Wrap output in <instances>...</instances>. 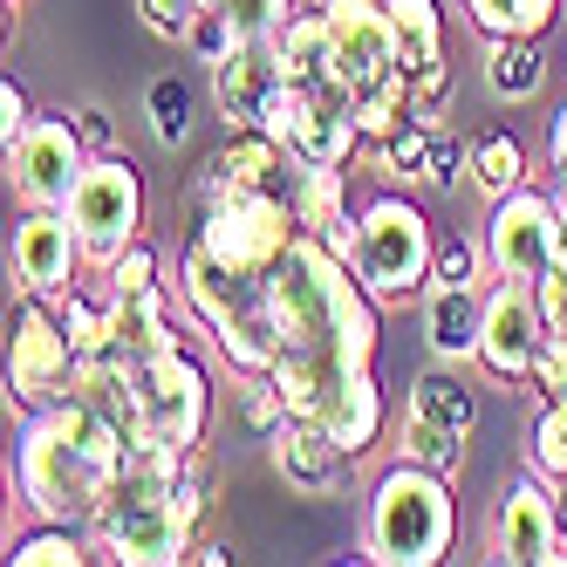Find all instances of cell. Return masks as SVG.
Segmentation results:
<instances>
[{"mask_svg": "<svg viewBox=\"0 0 567 567\" xmlns=\"http://www.w3.org/2000/svg\"><path fill=\"white\" fill-rule=\"evenodd\" d=\"M274 321H280V362L274 383L295 411H321L329 390L355 370H377V295L362 288V274L329 247L321 233H295V247L267 274Z\"/></svg>", "mask_w": 567, "mask_h": 567, "instance_id": "6da1fadb", "label": "cell"}, {"mask_svg": "<svg viewBox=\"0 0 567 567\" xmlns=\"http://www.w3.org/2000/svg\"><path fill=\"white\" fill-rule=\"evenodd\" d=\"M131 452V431L90 411L83 396H55L34 403L14 437V493L34 519H75L90 526L116 465Z\"/></svg>", "mask_w": 567, "mask_h": 567, "instance_id": "7a4b0ae2", "label": "cell"}, {"mask_svg": "<svg viewBox=\"0 0 567 567\" xmlns=\"http://www.w3.org/2000/svg\"><path fill=\"white\" fill-rule=\"evenodd\" d=\"M321 8H329V83L349 96L362 137L377 144L417 110V90L396 55L390 0H321Z\"/></svg>", "mask_w": 567, "mask_h": 567, "instance_id": "3957f363", "label": "cell"}, {"mask_svg": "<svg viewBox=\"0 0 567 567\" xmlns=\"http://www.w3.org/2000/svg\"><path fill=\"white\" fill-rule=\"evenodd\" d=\"M178 295L198 336H213V349L233 362L239 377H267L280 362V321H274V295L267 274H239L226 260H213L198 239H185L178 254Z\"/></svg>", "mask_w": 567, "mask_h": 567, "instance_id": "277c9868", "label": "cell"}, {"mask_svg": "<svg viewBox=\"0 0 567 567\" xmlns=\"http://www.w3.org/2000/svg\"><path fill=\"white\" fill-rule=\"evenodd\" d=\"M458 540V493L452 472H431L417 458H396L377 472L362 506V554L383 567H437Z\"/></svg>", "mask_w": 567, "mask_h": 567, "instance_id": "5b68a950", "label": "cell"}, {"mask_svg": "<svg viewBox=\"0 0 567 567\" xmlns=\"http://www.w3.org/2000/svg\"><path fill=\"white\" fill-rule=\"evenodd\" d=\"M431 260H437V233L424 219L417 198H403L396 185H383L370 206L355 213V247H349V267L362 274L383 308H403V301H424L431 295Z\"/></svg>", "mask_w": 567, "mask_h": 567, "instance_id": "8992f818", "label": "cell"}, {"mask_svg": "<svg viewBox=\"0 0 567 567\" xmlns=\"http://www.w3.org/2000/svg\"><path fill=\"white\" fill-rule=\"evenodd\" d=\"M295 206L280 192H239V185H219L198 172L192 185V239L206 247L213 260L239 267V274H274L280 254L295 247Z\"/></svg>", "mask_w": 567, "mask_h": 567, "instance_id": "52a82bcc", "label": "cell"}, {"mask_svg": "<svg viewBox=\"0 0 567 567\" xmlns=\"http://www.w3.org/2000/svg\"><path fill=\"white\" fill-rule=\"evenodd\" d=\"M62 213H69L75 239H83V254L96 267H110L131 239H144V172H137V157L116 151V144L96 151L83 165V178H75Z\"/></svg>", "mask_w": 567, "mask_h": 567, "instance_id": "ba28073f", "label": "cell"}, {"mask_svg": "<svg viewBox=\"0 0 567 567\" xmlns=\"http://www.w3.org/2000/svg\"><path fill=\"white\" fill-rule=\"evenodd\" d=\"M75 390V349H69V329L49 295L21 288L8 301V396L21 411L34 403H55Z\"/></svg>", "mask_w": 567, "mask_h": 567, "instance_id": "9c48e42d", "label": "cell"}, {"mask_svg": "<svg viewBox=\"0 0 567 567\" xmlns=\"http://www.w3.org/2000/svg\"><path fill=\"white\" fill-rule=\"evenodd\" d=\"M137 411L151 437H172V444H206L213 437V377L185 342L137 362Z\"/></svg>", "mask_w": 567, "mask_h": 567, "instance_id": "30bf717a", "label": "cell"}, {"mask_svg": "<svg viewBox=\"0 0 567 567\" xmlns=\"http://www.w3.org/2000/svg\"><path fill=\"white\" fill-rule=\"evenodd\" d=\"M478 247H485V267H493V280H540V274L560 260L554 192H540V185H513L506 198H493Z\"/></svg>", "mask_w": 567, "mask_h": 567, "instance_id": "8fae6325", "label": "cell"}, {"mask_svg": "<svg viewBox=\"0 0 567 567\" xmlns=\"http://www.w3.org/2000/svg\"><path fill=\"white\" fill-rule=\"evenodd\" d=\"M485 540H493V560H506V567H560L567 526H560L554 485L540 472L506 478V493L493 499V519H485Z\"/></svg>", "mask_w": 567, "mask_h": 567, "instance_id": "7c38bea8", "label": "cell"}, {"mask_svg": "<svg viewBox=\"0 0 567 567\" xmlns=\"http://www.w3.org/2000/svg\"><path fill=\"white\" fill-rule=\"evenodd\" d=\"M540 342H547V315H540L534 280H493L485 288V321H478V370L519 390V383H534Z\"/></svg>", "mask_w": 567, "mask_h": 567, "instance_id": "4fadbf2b", "label": "cell"}, {"mask_svg": "<svg viewBox=\"0 0 567 567\" xmlns=\"http://www.w3.org/2000/svg\"><path fill=\"white\" fill-rule=\"evenodd\" d=\"M90 157L96 151H90L83 124H75L69 110H42L28 124V137L8 151L14 198H21V206H69V192H75V178H83Z\"/></svg>", "mask_w": 567, "mask_h": 567, "instance_id": "5bb4252c", "label": "cell"}, {"mask_svg": "<svg viewBox=\"0 0 567 567\" xmlns=\"http://www.w3.org/2000/svg\"><path fill=\"white\" fill-rule=\"evenodd\" d=\"M390 28H396L403 75L417 90V110H437L452 96V28H444V8L437 0H390Z\"/></svg>", "mask_w": 567, "mask_h": 567, "instance_id": "9a60e30c", "label": "cell"}, {"mask_svg": "<svg viewBox=\"0 0 567 567\" xmlns=\"http://www.w3.org/2000/svg\"><path fill=\"white\" fill-rule=\"evenodd\" d=\"M83 260L90 254H83V239H75L62 206H28L21 213V226H14V280L21 288L55 301L62 288H75V267Z\"/></svg>", "mask_w": 567, "mask_h": 567, "instance_id": "2e32d148", "label": "cell"}, {"mask_svg": "<svg viewBox=\"0 0 567 567\" xmlns=\"http://www.w3.org/2000/svg\"><path fill=\"white\" fill-rule=\"evenodd\" d=\"M185 329H192V315H185V295H172V280L110 295V349L131 355V362H151V355L178 349Z\"/></svg>", "mask_w": 567, "mask_h": 567, "instance_id": "e0dca14e", "label": "cell"}, {"mask_svg": "<svg viewBox=\"0 0 567 567\" xmlns=\"http://www.w3.org/2000/svg\"><path fill=\"white\" fill-rule=\"evenodd\" d=\"M267 452H274V472L295 485V493H308V499H321V493H336L342 485V472H349V452L329 437V424L321 417H308V411H295L288 424H280L274 437H267Z\"/></svg>", "mask_w": 567, "mask_h": 567, "instance_id": "ac0fdd59", "label": "cell"}, {"mask_svg": "<svg viewBox=\"0 0 567 567\" xmlns=\"http://www.w3.org/2000/svg\"><path fill=\"white\" fill-rule=\"evenodd\" d=\"M280 83H288V75H280L274 42H239L226 62H213V103L226 116V131H254Z\"/></svg>", "mask_w": 567, "mask_h": 567, "instance_id": "d6986e66", "label": "cell"}, {"mask_svg": "<svg viewBox=\"0 0 567 567\" xmlns=\"http://www.w3.org/2000/svg\"><path fill=\"white\" fill-rule=\"evenodd\" d=\"M315 417L329 424V437L342 444L349 458H362V452H377V444H383V424H390V396H383L377 370H355V377H342V383L329 390V403H321Z\"/></svg>", "mask_w": 567, "mask_h": 567, "instance_id": "ffe728a7", "label": "cell"}, {"mask_svg": "<svg viewBox=\"0 0 567 567\" xmlns=\"http://www.w3.org/2000/svg\"><path fill=\"white\" fill-rule=\"evenodd\" d=\"M267 42H274L288 83H329V8H321V0H295V14L280 21Z\"/></svg>", "mask_w": 567, "mask_h": 567, "instance_id": "44dd1931", "label": "cell"}, {"mask_svg": "<svg viewBox=\"0 0 567 567\" xmlns=\"http://www.w3.org/2000/svg\"><path fill=\"white\" fill-rule=\"evenodd\" d=\"M478 321H485V295L478 288H431L424 295V342H431L437 362L478 355Z\"/></svg>", "mask_w": 567, "mask_h": 567, "instance_id": "7402d4cb", "label": "cell"}, {"mask_svg": "<svg viewBox=\"0 0 567 567\" xmlns=\"http://www.w3.org/2000/svg\"><path fill=\"white\" fill-rule=\"evenodd\" d=\"M96 534L90 526H75V519H34L28 534L8 540V567H83L96 560Z\"/></svg>", "mask_w": 567, "mask_h": 567, "instance_id": "603a6c76", "label": "cell"}, {"mask_svg": "<svg viewBox=\"0 0 567 567\" xmlns=\"http://www.w3.org/2000/svg\"><path fill=\"white\" fill-rule=\"evenodd\" d=\"M485 83L506 103H526L540 83H547V62H540V42L534 34H485Z\"/></svg>", "mask_w": 567, "mask_h": 567, "instance_id": "cb8c5ba5", "label": "cell"}, {"mask_svg": "<svg viewBox=\"0 0 567 567\" xmlns=\"http://www.w3.org/2000/svg\"><path fill=\"white\" fill-rule=\"evenodd\" d=\"M431 116L424 110H411L396 131H383L377 144H370V157H377V178L383 185H424V165H431Z\"/></svg>", "mask_w": 567, "mask_h": 567, "instance_id": "d4e9b609", "label": "cell"}, {"mask_svg": "<svg viewBox=\"0 0 567 567\" xmlns=\"http://www.w3.org/2000/svg\"><path fill=\"white\" fill-rule=\"evenodd\" d=\"M403 417H424V424H437V431H458V437H472V424H478V403H472V390H465L452 370H424V377L411 383V403H403Z\"/></svg>", "mask_w": 567, "mask_h": 567, "instance_id": "484cf974", "label": "cell"}, {"mask_svg": "<svg viewBox=\"0 0 567 567\" xmlns=\"http://www.w3.org/2000/svg\"><path fill=\"white\" fill-rule=\"evenodd\" d=\"M458 8L478 28V42H485V34H534V42H540V34L560 21L567 0H458Z\"/></svg>", "mask_w": 567, "mask_h": 567, "instance_id": "4316f807", "label": "cell"}, {"mask_svg": "<svg viewBox=\"0 0 567 567\" xmlns=\"http://www.w3.org/2000/svg\"><path fill=\"white\" fill-rule=\"evenodd\" d=\"M485 198H506L513 185H526V144L513 131H485L472 137V172H465Z\"/></svg>", "mask_w": 567, "mask_h": 567, "instance_id": "83f0119b", "label": "cell"}, {"mask_svg": "<svg viewBox=\"0 0 567 567\" xmlns=\"http://www.w3.org/2000/svg\"><path fill=\"white\" fill-rule=\"evenodd\" d=\"M526 458H534V472H540L547 485L567 478V403H540L534 437H526Z\"/></svg>", "mask_w": 567, "mask_h": 567, "instance_id": "f1b7e54d", "label": "cell"}, {"mask_svg": "<svg viewBox=\"0 0 567 567\" xmlns=\"http://www.w3.org/2000/svg\"><path fill=\"white\" fill-rule=\"evenodd\" d=\"M403 458H417V465H431V472H452V478H458L465 437H458V431H437V424H424V417H403Z\"/></svg>", "mask_w": 567, "mask_h": 567, "instance_id": "f546056e", "label": "cell"}, {"mask_svg": "<svg viewBox=\"0 0 567 567\" xmlns=\"http://www.w3.org/2000/svg\"><path fill=\"white\" fill-rule=\"evenodd\" d=\"M151 131H157V144H178L192 131V90L178 75H157L151 83Z\"/></svg>", "mask_w": 567, "mask_h": 567, "instance_id": "4dcf8cb0", "label": "cell"}, {"mask_svg": "<svg viewBox=\"0 0 567 567\" xmlns=\"http://www.w3.org/2000/svg\"><path fill=\"white\" fill-rule=\"evenodd\" d=\"M165 280V260H157V247H144V239H131L124 254H116L103 267V295H131V288H157Z\"/></svg>", "mask_w": 567, "mask_h": 567, "instance_id": "1f68e13d", "label": "cell"}, {"mask_svg": "<svg viewBox=\"0 0 567 567\" xmlns=\"http://www.w3.org/2000/svg\"><path fill=\"white\" fill-rule=\"evenodd\" d=\"M478 260L485 247L478 239H437V260H431V288H478Z\"/></svg>", "mask_w": 567, "mask_h": 567, "instance_id": "d6a6232c", "label": "cell"}, {"mask_svg": "<svg viewBox=\"0 0 567 567\" xmlns=\"http://www.w3.org/2000/svg\"><path fill=\"white\" fill-rule=\"evenodd\" d=\"M239 417H247L260 437H274L280 424L295 417V403L280 396V383H274V377H247V396H239Z\"/></svg>", "mask_w": 567, "mask_h": 567, "instance_id": "836d02e7", "label": "cell"}, {"mask_svg": "<svg viewBox=\"0 0 567 567\" xmlns=\"http://www.w3.org/2000/svg\"><path fill=\"white\" fill-rule=\"evenodd\" d=\"M239 42H247V34H239V28L226 21V8H206V14L192 21V34H185V49H192L198 62H206V69H213V62H226Z\"/></svg>", "mask_w": 567, "mask_h": 567, "instance_id": "e575fe53", "label": "cell"}, {"mask_svg": "<svg viewBox=\"0 0 567 567\" xmlns=\"http://www.w3.org/2000/svg\"><path fill=\"white\" fill-rule=\"evenodd\" d=\"M465 172H472V144H465L458 131H431V165H424V185L452 192V178H465Z\"/></svg>", "mask_w": 567, "mask_h": 567, "instance_id": "d590c367", "label": "cell"}, {"mask_svg": "<svg viewBox=\"0 0 567 567\" xmlns=\"http://www.w3.org/2000/svg\"><path fill=\"white\" fill-rule=\"evenodd\" d=\"M288 14H295V0H226V21L247 34V42H267Z\"/></svg>", "mask_w": 567, "mask_h": 567, "instance_id": "8d00e7d4", "label": "cell"}, {"mask_svg": "<svg viewBox=\"0 0 567 567\" xmlns=\"http://www.w3.org/2000/svg\"><path fill=\"white\" fill-rule=\"evenodd\" d=\"M137 14H144L151 34H165V42H185L192 21L206 14V0H137Z\"/></svg>", "mask_w": 567, "mask_h": 567, "instance_id": "74e56055", "label": "cell"}, {"mask_svg": "<svg viewBox=\"0 0 567 567\" xmlns=\"http://www.w3.org/2000/svg\"><path fill=\"white\" fill-rule=\"evenodd\" d=\"M526 390H540V403H567V336L547 329L540 362H534V383H526Z\"/></svg>", "mask_w": 567, "mask_h": 567, "instance_id": "f35d334b", "label": "cell"}, {"mask_svg": "<svg viewBox=\"0 0 567 567\" xmlns=\"http://www.w3.org/2000/svg\"><path fill=\"white\" fill-rule=\"evenodd\" d=\"M34 116H42V110H34V96L14 83V75H0V144H21L28 137V124H34Z\"/></svg>", "mask_w": 567, "mask_h": 567, "instance_id": "ab89813d", "label": "cell"}, {"mask_svg": "<svg viewBox=\"0 0 567 567\" xmlns=\"http://www.w3.org/2000/svg\"><path fill=\"white\" fill-rule=\"evenodd\" d=\"M534 295H540V315H547V329L554 336H567V254L534 280Z\"/></svg>", "mask_w": 567, "mask_h": 567, "instance_id": "60d3db41", "label": "cell"}, {"mask_svg": "<svg viewBox=\"0 0 567 567\" xmlns=\"http://www.w3.org/2000/svg\"><path fill=\"white\" fill-rule=\"evenodd\" d=\"M547 157H554V172L567 185V110H554V124H547Z\"/></svg>", "mask_w": 567, "mask_h": 567, "instance_id": "b9f144b4", "label": "cell"}, {"mask_svg": "<svg viewBox=\"0 0 567 567\" xmlns=\"http://www.w3.org/2000/svg\"><path fill=\"white\" fill-rule=\"evenodd\" d=\"M75 124H83L90 151H110V116H103V110H75Z\"/></svg>", "mask_w": 567, "mask_h": 567, "instance_id": "7bdbcfd3", "label": "cell"}, {"mask_svg": "<svg viewBox=\"0 0 567 567\" xmlns=\"http://www.w3.org/2000/svg\"><path fill=\"white\" fill-rule=\"evenodd\" d=\"M192 560H198V567H226V560H233V547H226V540H198V547H192Z\"/></svg>", "mask_w": 567, "mask_h": 567, "instance_id": "ee69618b", "label": "cell"}, {"mask_svg": "<svg viewBox=\"0 0 567 567\" xmlns=\"http://www.w3.org/2000/svg\"><path fill=\"white\" fill-rule=\"evenodd\" d=\"M554 233H560V254H567V185H554Z\"/></svg>", "mask_w": 567, "mask_h": 567, "instance_id": "f6af8a7d", "label": "cell"}, {"mask_svg": "<svg viewBox=\"0 0 567 567\" xmlns=\"http://www.w3.org/2000/svg\"><path fill=\"white\" fill-rule=\"evenodd\" d=\"M554 499H560V526H567V478H560V485H554Z\"/></svg>", "mask_w": 567, "mask_h": 567, "instance_id": "bcb514c9", "label": "cell"}, {"mask_svg": "<svg viewBox=\"0 0 567 567\" xmlns=\"http://www.w3.org/2000/svg\"><path fill=\"white\" fill-rule=\"evenodd\" d=\"M8 8H14V0H8Z\"/></svg>", "mask_w": 567, "mask_h": 567, "instance_id": "7dc6e473", "label": "cell"}]
</instances>
